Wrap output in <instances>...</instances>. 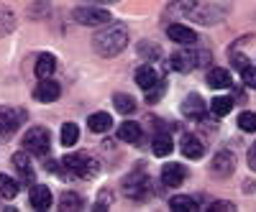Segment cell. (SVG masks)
<instances>
[{
  "label": "cell",
  "instance_id": "34",
  "mask_svg": "<svg viewBox=\"0 0 256 212\" xmlns=\"http://www.w3.org/2000/svg\"><path fill=\"white\" fill-rule=\"evenodd\" d=\"M110 197H113V195H110V189H102V192L98 195V200H100V202L95 205V210H102V207H110Z\"/></svg>",
  "mask_w": 256,
  "mask_h": 212
},
{
  "label": "cell",
  "instance_id": "30",
  "mask_svg": "<svg viewBox=\"0 0 256 212\" xmlns=\"http://www.w3.org/2000/svg\"><path fill=\"white\" fill-rule=\"evenodd\" d=\"M59 207H62V210H82V207H84V200H82L80 195H74V192H64Z\"/></svg>",
  "mask_w": 256,
  "mask_h": 212
},
{
  "label": "cell",
  "instance_id": "5",
  "mask_svg": "<svg viewBox=\"0 0 256 212\" xmlns=\"http://www.w3.org/2000/svg\"><path fill=\"white\" fill-rule=\"evenodd\" d=\"M74 20L80 26H105L110 23L113 15L105 8H95V5H84V8H74Z\"/></svg>",
  "mask_w": 256,
  "mask_h": 212
},
{
  "label": "cell",
  "instance_id": "1",
  "mask_svg": "<svg viewBox=\"0 0 256 212\" xmlns=\"http://www.w3.org/2000/svg\"><path fill=\"white\" fill-rule=\"evenodd\" d=\"M126 46H128V28L120 23H105V28L92 36L95 54H100L105 59L118 56L120 51H126Z\"/></svg>",
  "mask_w": 256,
  "mask_h": 212
},
{
  "label": "cell",
  "instance_id": "37",
  "mask_svg": "<svg viewBox=\"0 0 256 212\" xmlns=\"http://www.w3.org/2000/svg\"><path fill=\"white\" fill-rule=\"evenodd\" d=\"M92 3H118V0H92Z\"/></svg>",
  "mask_w": 256,
  "mask_h": 212
},
{
  "label": "cell",
  "instance_id": "32",
  "mask_svg": "<svg viewBox=\"0 0 256 212\" xmlns=\"http://www.w3.org/2000/svg\"><path fill=\"white\" fill-rule=\"evenodd\" d=\"M164 90H166V82H164V79H159L152 90H146V100H148V102H159V100H162V95H164Z\"/></svg>",
  "mask_w": 256,
  "mask_h": 212
},
{
  "label": "cell",
  "instance_id": "29",
  "mask_svg": "<svg viewBox=\"0 0 256 212\" xmlns=\"http://www.w3.org/2000/svg\"><path fill=\"white\" fill-rule=\"evenodd\" d=\"M138 54L144 59H152V61L162 59V49L154 44V41H141V44H138Z\"/></svg>",
  "mask_w": 256,
  "mask_h": 212
},
{
  "label": "cell",
  "instance_id": "14",
  "mask_svg": "<svg viewBox=\"0 0 256 212\" xmlns=\"http://www.w3.org/2000/svg\"><path fill=\"white\" fill-rule=\"evenodd\" d=\"M28 200H31L34 210H49L52 207V189L44 184H34L28 192Z\"/></svg>",
  "mask_w": 256,
  "mask_h": 212
},
{
  "label": "cell",
  "instance_id": "28",
  "mask_svg": "<svg viewBox=\"0 0 256 212\" xmlns=\"http://www.w3.org/2000/svg\"><path fill=\"white\" fill-rule=\"evenodd\" d=\"M77 138H80V128L74 123H64L62 125V146H74L77 143Z\"/></svg>",
  "mask_w": 256,
  "mask_h": 212
},
{
  "label": "cell",
  "instance_id": "16",
  "mask_svg": "<svg viewBox=\"0 0 256 212\" xmlns=\"http://www.w3.org/2000/svg\"><path fill=\"white\" fill-rule=\"evenodd\" d=\"M205 82H208V87H212V90H226V87H230V72L223 69V67H216V69L208 72Z\"/></svg>",
  "mask_w": 256,
  "mask_h": 212
},
{
  "label": "cell",
  "instance_id": "15",
  "mask_svg": "<svg viewBox=\"0 0 256 212\" xmlns=\"http://www.w3.org/2000/svg\"><path fill=\"white\" fill-rule=\"evenodd\" d=\"M180 151L187 156V159H202V154H205V148H202V143H200V138L198 136H192V133H187V136H182V143H180Z\"/></svg>",
  "mask_w": 256,
  "mask_h": 212
},
{
  "label": "cell",
  "instance_id": "35",
  "mask_svg": "<svg viewBox=\"0 0 256 212\" xmlns=\"http://www.w3.org/2000/svg\"><path fill=\"white\" fill-rule=\"evenodd\" d=\"M208 210H218V212H226V210H236V205H233V202H212V205H208Z\"/></svg>",
  "mask_w": 256,
  "mask_h": 212
},
{
  "label": "cell",
  "instance_id": "19",
  "mask_svg": "<svg viewBox=\"0 0 256 212\" xmlns=\"http://www.w3.org/2000/svg\"><path fill=\"white\" fill-rule=\"evenodd\" d=\"M13 166L18 169V174L24 177V184H34V169H31V161L24 151H18L13 156Z\"/></svg>",
  "mask_w": 256,
  "mask_h": 212
},
{
  "label": "cell",
  "instance_id": "24",
  "mask_svg": "<svg viewBox=\"0 0 256 212\" xmlns=\"http://www.w3.org/2000/svg\"><path fill=\"white\" fill-rule=\"evenodd\" d=\"M169 207H172L174 212H192V210H200V205L192 200V197H184V195H177L169 200Z\"/></svg>",
  "mask_w": 256,
  "mask_h": 212
},
{
  "label": "cell",
  "instance_id": "36",
  "mask_svg": "<svg viewBox=\"0 0 256 212\" xmlns=\"http://www.w3.org/2000/svg\"><path fill=\"white\" fill-rule=\"evenodd\" d=\"M248 166H251L254 172H256V143L248 148Z\"/></svg>",
  "mask_w": 256,
  "mask_h": 212
},
{
  "label": "cell",
  "instance_id": "12",
  "mask_svg": "<svg viewBox=\"0 0 256 212\" xmlns=\"http://www.w3.org/2000/svg\"><path fill=\"white\" fill-rule=\"evenodd\" d=\"M187 179V169L182 166V164H164V169H162V182L166 184V187H180L182 182Z\"/></svg>",
  "mask_w": 256,
  "mask_h": 212
},
{
  "label": "cell",
  "instance_id": "22",
  "mask_svg": "<svg viewBox=\"0 0 256 212\" xmlns=\"http://www.w3.org/2000/svg\"><path fill=\"white\" fill-rule=\"evenodd\" d=\"M152 151H154V156L164 159V156H169V154L174 151V143H172V138H169L166 133H159L154 138V143H152Z\"/></svg>",
  "mask_w": 256,
  "mask_h": 212
},
{
  "label": "cell",
  "instance_id": "17",
  "mask_svg": "<svg viewBox=\"0 0 256 212\" xmlns=\"http://www.w3.org/2000/svg\"><path fill=\"white\" fill-rule=\"evenodd\" d=\"M54 69H56V59H54V54H49V51H44L38 59H36V67H34V72H36V77L38 79H46V77H52L54 74Z\"/></svg>",
  "mask_w": 256,
  "mask_h": 212
},
{
  "label": "cell",
  "instance_id": "23",
  "mask_svg": "<svg viewBox=\"0 0 256 212\" xmlns=\"http://www.w3.org/2000/svg\"><path fill=\"white\" fill-rule=\"evenodd\" d=\"M13 28H16V15H13V10H10L8 5H0V38L8 36V33H13Z\"/></svg>",
  "mask_w": 256,
  "mask_h": 212
},
{
  "label": "cell",
  "instance_id": "33",
  "mask_svg": "<svg viewBox=\"0 0 256 212\" xmlns=\"http://www.w3.org/2000/svg\"><path fill=\"white\" fill-rule=\"evenodd\" d=\"M241 77H244V82L248 84V87H254V90H256V67L246 64V67L241 69Z\"/></svg>",
  "mask_w": 256,
  "mask_h": 212
},
{
  "label": "cell",
  "instance_id": "2",
  "mask_svg": "<svg viewBox=\"0 0 256 212\" xmlns=\"http://www.w3.org/2000/svg\"><path fill=\"white\" fill-rule=\"evenodd\" d=\"M98 174V161L90 154H70L62 159V177L70 179H90Z\"/></svg>",
  "mask_w": 256,
  "mask_h": 212
},
{
  "label": "cell",
  "instance_id": "7",
  "mask_svg": "<svg viewBox=\"0 0 256 212\" xmlns=\"http://www.w3.org/2000/svg\"><path fill=\"white\" fill-rule=\"evenodd\" d=\"M210 172H212V177H218V179L230 177L233 172H236V156L223 148V151H218L216 156H212V161H210Z\"/></svg>",
  "mask_w": 256,
  "mask_h": 212
},
{
  "label": "cell",
  "instance_id": "26",
  "mask_svg": "<svg viewBox=\"0 0 256 212\" xmlns=\"http://www.w3.org/2000/svg\"><path fill=\"white\" fill-rule=\"evenodd\" d=\"M18 195V182L8 174H0V197L3 200H13Z\"/></svg>",
  "mask_w": 256,
  "mask_h": 212
},
{
  "label": "cell",
  "instance_id": "4",
  "mask_svg": "<svg viewBox=\"0 0 256 212\" xmlns=\"http://www.w3.org/2000/svg\"><path fill=\"white\" fill-rule=\"evenodd\" d=\"M26 120V110L20 108H0V138L8 141Z\"/></svg>",
  "mask_w": 256,
  "mask_h": 212
},
{
  "label": "cell",
  "instance_id": "10",
  "mask_svg": "<svg viewBox=\"0 0 256 212\" xmlns=\"http://www.w3.org/2000/svg\"><path fill=\"white\" fill-rule=\"evenodd\" d=\"M59 95H62L59 82H54V79H49V77H46V79H38L36 90H34V97H36L38 102H56Z\"/></svg>",
  "mask_w": 256,
  "mask_h": 212
},
{
  "label": "cell",
  "instance_id": "20",
  "mask_svg": "<svg viewBox=\"0 0 256 212\" xmlns=\"http://www.w3.org/2000/svg\"><path fill=\"white\" fill-rule=\"evenodd\" d=\"M159 79H162V77H159L152 67H138V69H136V84H138L144 92H146V90H152Z\"/></svg>",
  "mask_w": 256,
  "mask_h": 212
},
{
  "label": "cell",
  "instance_id": "25",
  "mask_svg": "<svg viewBox=\"0 0 256 212\" xmlns=\"http://www.w3.org/2000/svg\"><path fill=\"white\" fill-rule=\"evenodd\" d=\"M113 105H116V110H118L120 115H131V113L136 110V102H134V97H131V95H123V92L113 95Z\"/></svg>",
  "mask_w": 256,
  "mask_h": 212
},
{
  "label": "cell",
  "instance_id": "11",
  "mask_svg": "<svg viewBox=\"0 0 256 212\" xmlns=\"http://www.w3.org/2000/svg\"><path fill=\"white\" fill-rule=\"evenodd\" d=\"M180 110H182V115L184 118H190V120H200L202 115H205V100L200 97V95H195V92H192V95H187V100L180 105Z\"/></svg>",
  "mask_w": 256,
  "mask_h": 212
},
{
  "label": "cell",
  "instance_id": "9",
  "mask_svg": "<svg viewBox=\"0 0 256 212\" xmlns=\"http://www.w3.org/2000/svg\"><path fill=\"white\" fill-rule=\"evenodd\" d=\"M223 8L220 5H192V10L187 13L195 23H202V26H208V23H218V20L223 18Z\"/></svg>",
  "mask_w": 256,
  "mask_h": 212
},
{
  "label": "cell",
  "instance_id": "13",
  "mask_svg": "<svg viewBox=\"0 0 256 212\" xmlns=\"http://www.w3.org/2000/svg\"><path fill=\"white\" fill-rule=\"evenodd\" d=\"M166 36L172 38L174 44H184V46H192L198 41V33L192 28H187V26H182V23H172L166 28Z\"/></svg>",
  "mask_w": 256,
  "mask_h": 212
},
{
  "label": "cell",
  "instance_id": "31",
  "mask_svg": "<svg viewBox=\"0 0 256 212\" xmlns=\"http://www.w3.org/2000/svg\"><path fill=\"white\" fill-rule=\"evenodd\" d=\"M238 128L241 131H246V133H254L256 131V113H241L238 115Z\"/></svg>",
  "mask_w": 256,
  "mask_h": 212
},
{
  "label": "cell",
  "instance_id": "27",
  "mask_svg": "<svg viewBox=\"0 0 256 212\" xmlns=\"http://www.w3.org/2000/svg\"><path fill=\"white\" fill-rule=\"evenodd\" d=\"M230 108H233V100L230 97H216V100L210 102V110H212V115H216V118H226L230 113Z\"/></svg>",
  "mask_w": 256,
  "mask_h": 212
},
{
  "label": "cell",
  "instance_id": "3",
  "mask_svg": "<svg viewBox=\"0 0 256 212\" xmlns=\"http://www.w3.org/2000/svg\"><path fill=\"white\" fill-rule=\"evenodd\" d=\"M52 146V136L44 125H36V128H28L24 133V151L34 154V156H46Z\"/></svg>",
  "mask_w": 256,
  "mask_h": 212
},
{
  "label": "cell",
  "instance_id": "6",
  "mask_svg": "<svg viewBox=\"0 0 256 212\" xmlns=\"http://www.w3.org/2000/svg\"><path fill=\"white\" fill-rule=\"evenodd\" d=\"M123 192L131 197V200H136V202H144L146 195L152 192V187H148V177L141 174V172L128 174V177L123 179Z\"/></svg>",
  "mask_w": 256,
  "mask_h": 212
},
{
  "label": "cell",
  "instance_id": "8",
  "mask_svg": "<svg viewBox=\"0 0 256 212\" xmlns=\"http://www.w3.org/2000/svg\"><path fill=\"white\" fill-rule=\"evenodd\" d=\"M198 67V51H187V49H180L174 54H169V69H174V72H192Z\"/></svg>",
  "mask_w": 256,
  "mask_h": 212
},
{
  "label": "cell",
  "instance_id": "21",
  "mask_svg": "<svg viewBox=\"0 0 256 212\" xmlns=\"http://www.w3.org/2000/svg\"><path fill=\"white\" fill-rule=\"evenodd\" d=\"M118 138H120L123 143H138V138H141V125L134 123V120H126L120 128H118Z\"/></svg>",
  "mask_w": 256,
  "mask_h": 212
},
{
  "label": "cell",
  "instance_id": "18",
  "mask_svg": "<svg viewBox=\"0 0 256 212\" xmlns=\"http://www.w3.org/2000/svg\"><path fill=\"white\" fill-rule=\"evenodd\" d=\"M88 128H90L92 133H108V131L113 128V118H110L108 113H92V115L88 118Z\"/></svg>",
  "mask_w": 256,
  "mask_h": 212
}]
</instances>
